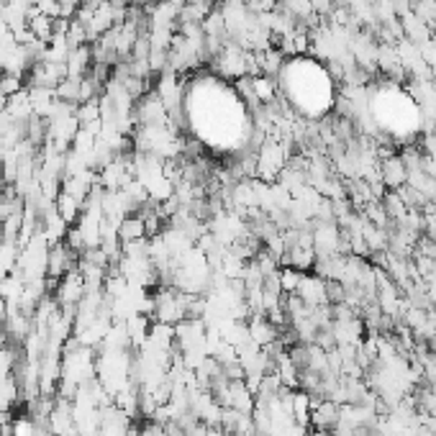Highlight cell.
<instances>
[{
  "mask_svg": "<svg viewBox=\"0 0 436 436\" xmlns=\"http://www.w3.org/2000/svg\"><path fill=\"white\" fill-rule=\"evenodd\" d=\"M282 167H285V147L277 139L265 141L257 157V175L262 180H272L274 175H280Z\"/></svg>",
  "mask_w": 436,
  "mask_h": 436,
  "instance_id": "1",
  "label": "cell"
},
{
  "mask_svg": "<svg viewBox=\"0 0 436 436\" xmlns=\"http://www.w3.org/2000/svg\"><path fill=\"white\" fill-rule=\"evenodd\" d=\"M296 296L301 298L305 305H310V308H316V305H326V303H329V296H326V280L324 277H313V274L303 272Z\"/></svg>",
  "mask_w": 436,
  "mask_h": 436,
  "instance_id": "2",
  "label": "cell"
},
{
  "mask_svg": "<svg viewBox=\"0 0 436 436\" xmlns=\"http://www.w3.org/2000/svg\"><path fill=\"white\" fill-rule=\"evenodd\" d=\"M380 175H382L380 177L382 185L393 188V190H398V188H403V185L408 183V169H406V164H403V159L398 155H390L382 159Z\"/></svg>",
  "mask_w": 436,
  "mask_h": 436,
  "instance_id": "3",
  "label": "cell"
},
{
  "mask_svg": "<svg viewBox=\"0 0 436 436\" xmlns=\"http://www.w3.org/2000/svg\"><path fill=\"white\" fill-rule=\"evenodd\" d=\"M119 239L121 244H128V241H139L147 239V226H144V218L139 213H128L119 221Z\"/></svg>",
  "mask_w": 436,
  "mask_h": 436,
  "instance_id": "4",
  "label": "cell"
},
{
  "mask_svg": "<svg viewBox=\"0 0 436 436\" xmlns=\"http://www.w3.org/2000/svg\"><path fill=\"white\" fill-rule=\"evenodd\" d=\"M83 205L85 203H83V200H78V198L67 195V193H59V195H56V200H54V211L72 226V224H78L80 216H83Z\"/></svg>",
  "mask_w": 436,
  "mask_h": 436,
  "instance_id": "5",
  "label": "cell"
},
{
  "mask_svg": "<svg viewBox=\"0 0 436 436\" xmlns=\"http://www.w3.org/2000/svg\"><path fill=\"white\" fill-rule=\"evenodd\" d=\"M18 254H21V249H18L16 241H0V280L16 270Z\"/></svg>",
  "mask_w": 436,
  "mask_h": 436,
  "instance_id": "6",
  "label": "cell"
},
{
  "mask_svg": "<svg viewBox=\"0 0 436 436\" xmlns=\"http://www.w3.org/2000/svg\"><path fill=\"white\" fill-rule=\"evenodd\" d=\"M26 90V80H23V75H16V72H0V92L6 95V98H11V95H16V92Z\"/></svg>",
  "mask_w": 436,
  "mask_h": 436,
  "instance_id": "7",
  "label": "cell"
},
{
  "mask_svg": "<svg viewBox=\"0 0 436 436\" xmlns=\"http://www.w3.org/2000/svg\"><path fill=\"white\" fill-rule=\"evenodd\" d=\"M75 116H78V121H80V128L90 126V123L100 121V106H98V100H87V103H80L78 111H75Z\"/></svg>",
  "mask_w": 436,
  "mask_h": 436,
  "instance_id": "8",
  "label": "cell"
},
{
  "mask_svg": "<svg viewBox=\"0 0 436 436\" xmlns=\"http://www.w3.org/2000/svg\"><path fill=\"white\" fill-rule=\"evenodd\" d=\"M301 277H303L301 270H293V267L280 270V288H282V293H285V296L296 293L298 285H301Z\"/></svg>",
  "mask_w": 436,
  "mask_h": 436,
  "instance_id": "9",
  "label": "cell"
},
{
  "mask_svg": "<svg viewBox=\"0 0 436 436\" xmlns=\"http://www.w3.org/2000/svg\"><path fill=\"white\" fill-rule=\"evenodd\" d=\"M11 426H13V436H34L36 434V421L34 418H28V416H21V418L11 421Z\"/></svg>",
  "mask_w": 436,
  "mask_h": 436,
  "instance_id": "10",
  "label": "cell"
},
{
  "mask_svg": "<svg viewBox=\"0 0 436 436\" xmlns=\"http://www.w3.org/2000/svg\"><path fill=\"white\" fill-rule=\"evenodd\" d=\"M34 6L39 8L44 16H49V18H56V16H59V11H62L59 0H34Z\"/></svg>",
  "mask_w": 436,
  "mask_h": 436,
  "instance_id": "11",
  "label": "cell"
},
{
  "mask_svg": "<svg viewBox=\"0 0 436 436\" xmlns=\"http://www.w3.org/2000/svg\"><path fill=\"white\" fill-rule=\"evenodd\" d=\"M111 6H116V8H131L136 3V0H108Z\"/></svg>",
  "mask_w": 436,
  "mask_h": 436,
  "instance_id": "12",
  "label": "cell"
},
{
  "mask_svg": "<svg viewBox=\"0 0 436 436\" xmlns=\"http://www.w3.org/2000/svg\"><path fill=\"white\" fill-rule=\"evenodd\" d=\"M6 108H8V98L3 95V92H0V113L6 111Z\"/></svg>",
  "mask_w": 436,
  "mask_h": 436,
  "instance_id": "13",
  "label": "cell"
},
{
  "mask_svg": "<svg viewBox=\"0 0 436 436\" xmlns=\"http://www.w3.org/2000/svg\"><path fill=\"white\" fill-rule=\"evenodd\" d=\"M147 6H157V3H162V0H144Z\"/></svg>",
  "mask_w": 436,
  "mask_h": 436,
  "instance_id": "14",
  "label": "cell"
}]
</instances>
